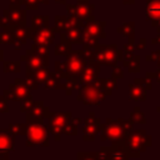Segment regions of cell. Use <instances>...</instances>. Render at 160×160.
<instances>
[{"mask_svg":"<svg viewBox=\"0 0 160 160\" xmlns=\"http://www.w3.org/2000/svg\"><path fill=\"white\" fill-rule=\"evenodd\" d=\"M12 149V140L8 131L0 132V152H6Z\"/></svg>","mask_w":160,"mask_h":160,"instance_id":"1","label":"cell"},{"mask_svg":"<svg viewBox=\"0 0 160 160\" xmlns=\"http://www.w3.org/2000/svg\"><path fill=\"white\" fill-rule=\"evenodd\" d=\"M45 138V135H44V130L40 128V126H31L30 129H29V136H28V142L30 144L31 141H34V142H39V141H41L42 139Z\"/></svg>","mask_w":160,"mask_h":160,"instance_id":"2","label":"cell"},{"mask_svg":"<svg viewBox=\"0 0 160 160\" xmlns=\"http://www.w3.org/2000/svg\"><path fill=\"white\" fill-rule=\"evenodd\" d=\"M148 12L154 18H160V1H151L148 5Z\"/></svg>","mask_w":160,"mask_h":160,"instance_id":"3","label":"cell"}]
</instances>
